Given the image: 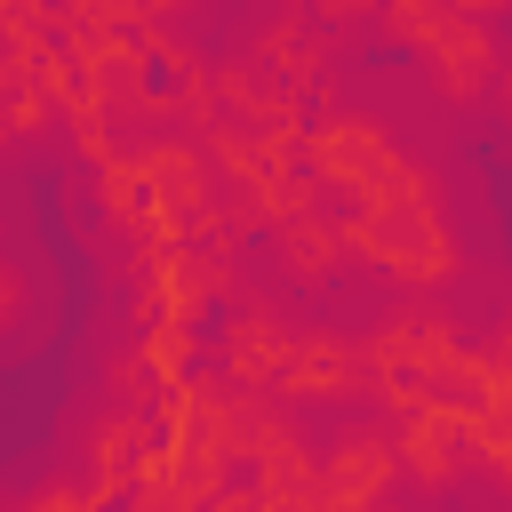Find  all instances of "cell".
I'll return each mask as SVG.
<instances>
[]
</instances>
